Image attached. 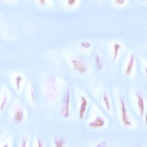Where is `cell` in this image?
Instances as JSON below:
<instances>
[{
    "mask_svg": "<svg viewBox=\"0 0 147 147\" xmlns=\"http://www.w3.org/2000/svg\"><path fill=\"white\" fill-rule=\"evenodd\" d=\"M70 100V92L69 89L66 91L64 99L63 105L62 110V115L65 118L69 117V115Z\"/></svg>",
    "mask_w": 147,
    "mask_h": 147,
    "instance_id": "cell-1",
    "label": "cell"
},
{
    "mask_svg": "<svg viewBox=\"0 0 147 147\" xmlns=\"http://www.w3.org/2000/svg\"><path fill=\"white\" fill-rule=\"evenodd\" d=\"M120 99L121 105L122 119L124 125L126 126H129L131 125V123L128 119L125 102L122 97H120Z\"/></svg>",
    "mask_w": 147,
    "mask_h": 147,
    "instance_id": "cell-2",
    "label": "cell"
},
{
    "mask_svg": "<svg viewBox=\"0 0 147 147\" xmlns=\"http://www.w3.org/2000/svg\"><path fill=\"white\" fill-rule=\"evenodd\" d=\"M71 63L73 65L74 68L78 72L84 74L85 73L87 69L84 63L78 60L71 59Z\"/></svg>",
    "mask_w": 147,
    "mask_h": 147,
    "instance_id": "cell-3",
    "label": "cell"
},
{
    "mask_svg": "<svg viewBox=\"0 0 147 147\" xmlns=\"http://www.w3.org/2000/svg\"><path fill=\"white\" fill-rule=\"evenodd\" d=\"M105 121L102 117H97L93 121L89 123V125L92 128H100L105 125Z\"/></svg>",
    "mask_w": 147,
    "mask_h": 147,
    "instance_id": "cell-4",
    "label": "cell"
},
{
    "mask_svg": "<svg viewBox=\"0 0 147 147\" xmlns=\"http://www.w3.org/2000/svg\"><path fill=\"white\" fill-rule=\"evenodd\" d=\"M24 117V114L23 111L20 109H17L13 114L14 121L16 123H20L23 121Z\"/></svg>",
    "mask_w": 147,
    "mask_h": 147,
    "instance_id": "cell-5",
    "label": "cell"
},
{
    "mask_svg": "<svg viewBox=\"0 0 147 147\" xmlns=\"http://www.w3.org/2000/svg\"><path fill=\"white\" fill-rule=\"evenodd\" d=\"M81 105L79 110V117L80 119H82L84 118L86 111L87 102L84 96H81Z\"/></svg>",
    "mask_w": 147,
    "mask_h": 147,
    "instance_id": "cell-6",
    "label": "cell"
},
{
    "mask_svg": "<svg viewBox=\"0 0 147 147\" xmlns=\"http://www.w3.org/2000/svg\"><path fill=\"white\" fill-rule=\"evenodd\" d=\"M137 98H138V104L141 116L142 117L143 116L144 114V109H145V106H144V100L142 96L140 94L137 93Z\"/></svg>",
    "mask_w": 147,
    "mask_h": 147,
    "instance_id": "cell-7",
    "label": "cell"
},
{
    "mask_svg": "<svg viewBox=\"0 0 147 147\" xmlns=\"http://www.w3.org/2000/svg\"><path fill=\"white\" fill-rule=\"evenodd\" d=\"M134 54H132L131 57H130V59H129L128 65L127 67V69H126V74L128 75L131 73L132 69H133V65H134Z\"/></svg>",
    "mask_w": 147,
    "mask_h": 147,
    "instance_id": "cell-8",
    "label": "cell"
},
{
    "mask_svg": "<svg viewBox=\"0 0 147 147\" xmlns=\"http://www.w3.org/2000/svg\"><path fill=\"white\" fill-rule=\"evenodd\" d=\"M54 142L55 147H63L65 141L62 138H57L55 139Z\"/></svg>",
    "mask_w": 147,
    "mask_h": 147,
    "instance_id": "cell-9",
    "label": "cell"
},
{
    "mask_svg": "<svg viewBox=\"0 0 147 147\" xmlns=\"http://www.w3.org/2000/svg\"><path fill=\"white\" fill-rule=\"evenodd\" d=\"M121 47V45L118 44H115L114 46V59L116 60L118 56V52Z\"/></svg>",
    "mask_w": 147,
    "mask_h": 147,
    "instance_id": "cell-10",
    "label": "cell"
},
{
    "mask_svg": "<svg viewBox=\"0 0 147 147\" xmlns=\"http://www.w3.org/2000/svg\"><path fill=\"white\" fill-rule=\"evenodd\" d=\"M22 81V77L20 75L17 76L15 78L16 86V90L19 91L20 88L21 83Z\"/></svg>",
    "mask_w": 147,
    "mask_h": 147,
    "instance_id": "cell-11",
    "label": "cell"
},
{
    "mask_svg": "<svg viewBox=\"0 0 147 147\" xmlns=\"http://www.w3.org/2000/svg\"><path fill=\"white\" fill-rule=\"evenodd\" d=\"M103 98L104 102L105 103V106H106V108L107 109L110 110V103L109 100V98H108V96L106 93H105L103 95Z\"/></svg>",
    "mask_w": 147,
    "mask_h": 147,
    "instance_id": "cell-12",
    "label": "cell"
},
{
    "mask_svg": "<svg viewBox=\"0 0 147 147\" xmlns=\"http://www.w3.org/2000/svg\"><path fill=\"white\" fill-rule=\"evenodd\" d=\"M95 60H96V66L98 69H101L102 68V62H101L100 58L97 55L95 57Z\"/></svg>",
    "mask_w": 147,
    "mask_h": 147,
    "instance_id": "cell-13",
    "label": "cell"
},
{
    "mask_svg": "<svg viewBox=\"0 0 147 147\" xmlns=\"http://www.w3.org/2000/svg\"><path fill=\"white\" fill-rule=\"evenodd\" d=\"M7 96H5L3 99L2 102L0 106V111H2L4 110L7 103Z\"/></svg>",
    "mask_w": 147,
    "mask_h": 147,
    "instance_id": "cell-14",
    "label": "cell"
},
{
    "mask_svg": "<svg viewBox=\"0 0 147 147\" xmlns=\"http://www.w3.org/2000/svg\"><path fill=\"white\" fill-rule=\"evenodd\" d=\"M80 46L85 49H88L91 47V45L90 43L87 42H82L80 44Z\"/></svg>",
    "mask_w": 147,
    "mask_h": 147,
    "instance_id": "cell-15",
    "label": "cell"
},
{
    "mask_svg": "<svg viewBox=\"0 0 147 147\" xmlns=\"http://www.w3.org/2000/svg\"><path fill=\"white\" fill-rule=\"evenodd\" d=\"M27 141L26 139L23 138L22 140L21 147H27Z\"/></svg>",
    "mask_w": 147,
    "mask_h": 147,
    "instance_id": "cell-16",
    "label": "cell"
},
{
    "mask_svg": "<svg viewBox=\"0 0 147 147\" xmlns=\"http://www.w3.org/2000/svg\"><path fill=\"white\" fill-rule=\"evenodd\" d=\"M108 144L106 142H103L95 147H107Z\"/></svg>",
    "mask_w": 147,
    "mask_h": 147,
    "instance_id": "cell-17",
    "label": "cell"
},
{
    "mask_svg": "<svg viewBox=\"0 0 147 147\" xmlns=\"http://www.w3.org/2000/svg\"><path fill=\"white\" fill-rule=\"evenodd\" d=\"M125 0H116V3L118 5H123L125 3Z\"/></svg>",
    "mask_w": 147,
    "mask_h": 147,
    "instance_id": "cell-18",
    "label": "cell"
},
{
    "mask_svg": "<svg viewBox=\"0 0 147 147\" xmlns=\"http://www.w3.org/2000/svg\"><path fill=\"white\" fill-rule=\"evenodd\" d=\"M37 143H38V147H43V144L42 142L40 140L39 138H38L37 140Z\"/></svg>",
    "mask_w": 147,
    "mask_h": 147,
    "instance_id": "cell-19",
    "label": "cell"
},
{
    "mask_svg": "<svg viewBox=\"0 0 147 147\" xmlns=\"http://www.w3.org/2000/svg\"><path fill=\"white\" fill-rule=\"evenodd\" d=\"M76 0H68V3L69 5H72L74 4Z\"/></svg>",
    "mask_w": 147,
    "mask_h": 147,
    "instance_id": "cell-20",
    "label": "cell"
},
{
    "mask_svg": "<svg viewBox=\"0 0 147 147\" xmlns=\"http://www.w3.org/2000/svg\"><path fill=\"white\" fill-rule=\"evenodd\" d=\"M31 97H32V101H33L35 99V95L33 91H32L31 92Z\"/></svg>",
    "mask_w": 147,
    "mask_h": 147,
    "instance_id": "cell-21",
    "label": "cell"
},
{
    "mask_svg": "<svg viewBox=\"0 0 147 147\" xmlns=\"http://www.w3.org/2000/svg\"><path fill=\"white\" fill-rule=\"evenodd\" d=\"M40 4L44 5L45 4V0H39Z\"/></svg>",
    "mask_w": 147,
    "mask_h": 147,
    "instance_id": "cell-22",
    "label": "cell"
},
{
    "mask_svg": "<svg viewBox=\"0 0 147 147\" xmlns=\"http://www.w3.org/2000/svg\"><path fill=\"white\" fill-rule=\"evenodd\" d=\"M146 123L147 124V113H146Z\"/></svg>",
    "mask_w": 147,
    "mask_h": 147,
    "instance_id": "cell-23",
    "label": "cell"
},
{
    "mask_svg": "<svg viewBox=\"0 0 147 147\" xmlns=\"http://www.w3.org/2000/svg\"><path fill=\"white\" fill-rule=\"evenodd\" d=\"M3 147H8V144H6Z\"/></svg>",
    "mask_w": 147,
    "mask_h": 147,
    "instance_id": "cell-24",
    "label": "cell"
},
{
    "mask_svg": "<svg viewBox=\"0 0 147 147\" xmlns=\"http://www.w3.org/2000/svg\"><path fill=\"white\" fill-rule=\"evenodd\" d=\"M142 1H147V0H142Z\"/></svg>",
    "mask_w": 147,
    "mask_h": 147,
    "instance_id": "cell-25",
    "label": "cell"
},
{
    "mask_svg": "<svg viewBox=\"0 0 147 147\" xmlns=\"http://www.w3.org/2000/svg\"><path fill=\"white\" fill-rule=\"evenodd\" d=\"M1 132H0V135H1Z\"/></svg>",
    "mask_w": 147,
    "mask_h": 147,
    "instance_id": "cell-26",
    "label": "cell"
}]
</instances>
